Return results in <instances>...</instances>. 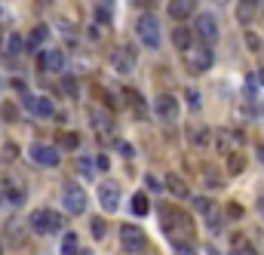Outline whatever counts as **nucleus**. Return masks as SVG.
<instances>
[{
	"instance_id": "1",
	"label": "nucleus",
	"mask_w": 264,
	"mask_h": 255,
	"mask_svg": "<svg viewBox=\"0 0 264 255\" xmlns=\"http://www.w3.org/2000/svg\"><path fill=\"white\" fill-rule=\"evenodd\" d=\"M160 222H163V231H166V237H169L172 246L191 243L197 237L194 218L187 215V212H181V209H175V206H163V218H160Z\"/></svg>"
},
{
	"instance_id": "2",
	"label": "nucleus",
	"mask_w": 264,
	"mask_h": 255,
	"mask_svg": "<svg viewBox=\"0 0 264 255\" xmlns=\"http://www.w3.org/2000/svg\"><path fill=\"white\" fill-rule=\"evenodd\" d=\"M135 37H138V43H144L147 49H160V43H163L160 22L150 16V13L138 16V19H135Z\"/></svg>"
},
{
	"instance_id": "3",
	"label": "nucleus",
	"mask_w": 264,
	"mask_h": 255,
	"mask_svg": "<svg viewBox=\"0 0 264 255\" xmlns=\"http://www.w3.org/2000/svg\"><path fill=\"white\" fill-rule=\"evenodd\" d=\"M181 56H184V68L191 71V74H206V71L212 68V62H215L212 46H206V43H194V46H187Z\"/></svg>"
},
{
	"instance_id": "4",
	"label": "nucleus",
	"mask_w": 264,
	"mask_h": 255,
	"mask_svg": "<svg viewBox=\"0 0 264 255\" xmlns=\"http://www.w3.org/2000/svg\"><path fill=\"white\" fill-rule=\"evenodd\" d=\"M135 62H138V53H135V46H129V43H120V46H114V49L108 53V65H111L114 74H132Z\"/></svg>"
},
{
	"instance_id": "5",
	"label": "nucleus",
	"mask_w": 264,
	"mask_h": 255,
	"mask_svg": "<svg viewBox=\"0 0 264 255\" xmlns=\"http://www.w3.org/2000/svg\"><path fill=\"white\" fill-rule=\"evenodd\" d=\"M62 222H65V218L59 212H52V209H34L31 212L34 234H56V231H62Z\"/></svg>"
},
{
	"instance_id": "6",
	"label": "nucleus",
	"mask_w": 264,
	"mask_h": 255,
	"mask_svg": "<svg viewBox=\"0 0 264 255\" xmlns=\"http://www.w3.org/2000/svg\"><path fill=\"white\" fill-rule=\"evenodd\" d=\"M62 206H65V212L68 215H83L86 212V206H89V200H86V191L80 188V185H65V191H62Z\"/></svg>"
},
{
	"instance_id": "7",
	"label": "nucleus",
	"mask_w": 264,
	"mask_h": 255,
	"mask_svg": "<svg viewBox=\"0 0 264 255\" xmlns=\"http://www.w3.org/2000/svg\"><path fill=\"white\" fill-rule=\"evenodd\" d=\"M120 246H123V252H129V255H138V252H144V246H147V234H144L138 225H120Z\"/></svg>"
},
{
	"instance_id": "8",
	"label": "nucleus",
	"mask_w": 264,
	"mask_h": 255,
	"mask_svg": "<svg viewBox=\"0 0 264 255\" xmlns=\"http://www.w3.org/2000/svg\"><path fill=\"white\" fill-rule=\"evenodd\" d=\"M194 31L200 34V40H203L206 46L218 43V19H215L212 13H200V16L194 19Z\"/></svg>"
},
{
	"instance_id": "9",
	"label": "nucleus",
	"mask_w": 264,
	"mask_h": 255,
	"mask_svg": "<svg viewBox=\"0 0 264 255\" xmlns=\"http://www.w3.org/2000/svg\"><path fill=\"white\" fill-rule=\"evenodd\" d=\"M31 160L37 163V166H46V169H56L59 166V148H52V144H43V141H37V144H31Z\"/></svg>"
},
{
	"instance_id": "10",
	"label": "nucleus",
	"mask_w": 264,
	"mask_h": 255,
	"mask_svg": "<svg viewBox=\"0 0 264 255\" xmlns=\"http://www.w3.org/2000/svg\"><path fill=\"white\" fill-rule=\"evenodd\" d=\"M95 194H98V203H101L104 212H117L120 209V188L114 185V181H101V185L95 188Z\"/></svg>"
},
{
	"instance_id": "11",
	"label": "nucleus",
	"mask_w": 264,
	"mask_h": 255,
	"mask_svg": "<svg viewBox=\"0 0 264 255\" xmlns=\"http://www.w3.org/2000/svg\"><path fill=\"white\" fill-rule=\"evenodd\" d=\"M154 114H157L163 123H175V120H178V98L169 95V92L157 95V101H154Z\"/></svg>"
},
{
	"instance_id": "12",
	"label": "nucleus",
	"mask_w": 264,
	"mask_h": 255,
	"mask_svg": "<svg viewBox=\"0 0 264 255\" xmlns=\"http://www.w3.org/2000/svg\"><path fill=\"white\" fill-rule=\"evenodd\" d=\"M22 105L28 108V111H31L34 117H52V114H56V108H52V101H49L46 95H31V92H22Z\"/></svg>"
},
{
	"instance_id": "13",
	"label": "nucleus",
	"mask_w": 264,
	"mask_h": 255,
	"mask_svg": "<svg viewBox=\"0 0 264 255\" xmlns=\"http://www.w3.org/2000/svg\"><path fill=\"white\" fill-rule=\"evenodd\" d=\"M40 68H46L49 74H62L65 71V53L62 49H43L40 53Z\"/></svg>"
},
{
	"instance_id": "14",
	"label": "nucleus",
	"mask_w": 264,
	"mask_h": 255,
	"mask_svg": "<svg viewBox=\"0 0 264 255\" xmlns=\"http://www.w3.org/2000/svg\"><path fill=\"white\" fill-rule=\"evenodd\" d=\"M187 141H191L194 148H206V144L212 141V129L203 126V123H191L187 126Z\"/></svg>"
},
{
	"instance_id": "15",
	"label": "nucleus",
	"mask_w": 264,
	"mask_h": 255,
	"mask_svg": "<svg viewBox=\"0 0 264 255\" xmlns=\"http://www.w3.org/2000/svg\"><path fill=\"white\" fill-rule=\"evenodd\" d=\"M89 123H92V129H95L98 135H108L111 129H114V117L104 114L101 108H92V111H89Z\"/></svg>"
},
{
	"instance_id": "16",
	"label": "nucleus",
	"mask_w": 264,
	"mask_h": 255,
	"mask_svg": "<svg viewBox=\"0 0 264 255\" xmlns=\"http://www.w3.org/2000/svg\"><path fill=\"white\" fill-rule=\"evenodd\" d=\"M197 10V0H169V19H191Z\"/></svg>"
},
{
	"instance_id": "17",
	"label": "nucleus",
	"mask_w": 264,
	"mask_h": 255,
	"mask_svg": "<svg viewBox=\"0 0 264 255\" xmlns=\"http://www.w3.org/2000/svg\"><path fill=\"white\" fill-rule=\"evenodd\" d=\"M163 185H166V191H169L172 197H178V200H187V197H191V188H187V185H184V178H178L175 172L166 175Z\"/></svg>"
},
{
	"instance_id": "18",
	"label": "nucleus",
	"mask_w": 264,
	"mask_h": 255,
	"mask_svg": "<svg viewBox=\"0 0 264 255\" xmlns=\"http://www.w3.org/2000/svg\"><path fill=\"white\" fill-rule=\"evenodd\" d=\"M123 92V101L132 108V114L138 117V120H144V114H147V105H144V98L135 92V89H120Z\"/></svg>"
},
{
	"instance_id": "19",
	"label": "nucleus",
	"mask_w": 264,
	"mask_h": 255,
	"mask_svg": "<svg viewBox=\"0 0 264 255\" xmlns=\"http://www.w3.org/2000/svg\"><path fill=\"white\" fill-rule=\"evenodd\" d=\"M258 4H261V0H240V4H237V22L249 25L258 16Z\"/></svg>"
},
{
	"instance_id": "20",
	"label": "nucleus",
	"mask_w": 264,
	"mask_h": 255,
	"mask_svg": "<svg viewBox=\"0 0 264 255\" xmlns=\"http://www.w3.org/2000/svg\"><path fill=\"white\" fill-rule=\"evenodd\" d=\"M4 191H7V200H10V203H22V200H25V185H19L13 175L4 178Z\"/></svg>"
},
{
	"instance_id": "21",
	"label": "nucleus",
	"mask_w": 264,
	"mask_h": 255,
	"mask_svg": "<svg viewBox=\"0 0 264 255\" xmlns=\"http://www.w3.org/2000/svg\"><path fill=\"white\" fill-rule=\"evenodd\" d=\"M172 43H175V46H178V49L184 53L187 46H194V34H191V31H187L184 25H178V28L172 31Z\"/></svg>"
},
{
	"instance_id": "22",
	"label": "nucleus",
	"mask_w": 264,
	"mask_h": 255,
	"mask_svg": "<svg viewBox=\"0 0 264 255\" xmlns=\"http://www.w3.org/2000/svg\"><path fill=\"white\" fill-rule=\"evenodd\" d=\"M46 37H49V31H46V25H37L31 34H28V49H40L43 43H46Z\"/></svg>"
},
{
	"instance_id": "23",
	"label": "nucleus",
	"mask_w": 264,
	"mask_h": 255,
	"mask_svg": "<svg viewBox=\"0 0 264 255\" xmlns=\"http://www.w3.org/2000/svg\"><path fill=\"white\" fill-rule=\"evenodd\" d=\"M218 151L221 154H231V148H234V138H240V135H234V132H228V129H218Z\"/></svg>"
},
{
	"instance_id": "24",
	"label": "nucleus",
	"mask_w": 264,
	"mask_h": 255,
	"mask_svg": "<svg viewBox=\"0 0 264 255\" xmlns=\"http://www.w3.org/2000/svg\"><path fill=\"white\" fill-rule=\"evenodd\" d=\"M243 169H246V157H243L240 151H231V154H228V172H231V175H240Z\"/></svg>"
},
{
	"instance_id": "25",
	"label": "nucleus",
	"mask_w": 264,
	"mask_h": 255,
	"mask_svg": "<svg viewBox=\"0 0 264 255\" xmlns=\"http://www.w3.org/2000/svg\"><path fill=\"white\" fill-rule=\"evenodd\" d=\"M62 255H80L77 234H65V240H62Z\"/></svg>"
},
{
	"instance_id": "26",
	"label": "nucleus",
	"mask_w": 264,
	"mask_h": 255,
	"mask_svg": "<svg viewBox=\"0 0 264 255\" xmlns=\"http://www.w3.org/2000/svg\"><path fill=\"white\" fill-rule=\"evenodd\" d=\"M28 46V40H22V34H10V43H7V56H19Z\"/></svg>"
},
{
	"instance_id": "27",
	"label": "nucleus",
	"mask_w": 264,
	"mask_h": 255,
	"mask_svg": "<svg viewBox=\"0 0 264 255\" xmlns=\"http://www.w3.org/2000/svg\"><path fill=\"white\" fill-rule=\"evenodd\" d=\"M194 209H197L200 215H206V218H209V215H212V212H215L218 206H215V203H212L209 197H197V200H194Z\"/></svg>"
},
{
	"instance_id": "28",
	"label": "nucleus",
	"mask_w": 264,
	"mask_h": 255,
	"mask_svg": "<svg viewBox=\"0 0 264 255\" xmlns=\"http://www.w3.org/2000/svg\"><path fill=\"white\" fill-rule=\"evenodd\" d=\"M59 141H62V148H68V151L80 148V135H77V132H62V135H59Z\"/></svg>"
},
{
	"instance_id": "29",
	"label": "nucleus",
	"mask_w": 264,
	"mask_h": 255,
	"mask_svg": "<svg viewBox=\"0 0 264 255\" xmlns=\"http://www.w3.org/2000/svg\"><path fill=\"white\" fill-rule=\"evenodd\" d=\"M147 209H150L147 197H144V194H135V197H132V212H135V215H147Z\"/></svg>"
},
{
	"instance_id": "30",
	"label": "nucleus",
	"mask_w": 264,
	"mask_h": 255,
	"mask_svg": "<svg viewBox=\"0 0 264 255\" xmlns=\"http://www.w3.org/2000/svg\"><path fill=\"white\" fill-rule=\"evenodd\" d=\"M89 234H92L95 240H104V234H108V225L101 222V218H92V222H89Z\"/></svg>"
},
{
	"instance_id": "31",
	"label": "nucleus",
	"mask_w": 264,
	"mask_h": 255,
	"mask_svg": "<svg viewBox=\"0 0 264 255\" xmlns=\"http://www.w3.org/2000/svg\"><path fill=\"white\" fill-rule=\"evenodd\" d=\"M62 89H65L68 98H77V95H80V92H77V80H74V77H65V80H62Z\"/></svg>"
},
{
	"instance_id": "32",
	"label": "nucleus",
	"mask_w": 264,
	"mask_h": 255,
	"mask_svg": "<svg viewBox=\"0 0 264 255\" xmlns=\"http://www.w3.org/2000/svg\"><path fill=\"white\" fill-rule=\"evenodd\" d=\"M92 163H95V160H89V157H80V160H77V166H80V175H83V178H92V175H95Z\"/></svg>"
},
{
	"instance_id": "33",
	"label": "nucleus",
	"mask_w": 264,
	"mask_h": 255,
	"mask_svg": "<svg viewBox=\"0 0 264 255\" xmlns=\"http://www.w3.org/2000/svg\"><path fill=\"white\" fill-rule=\"evenodd\" d=\"M246 49L249 53H261V37H258V34L246 31Z\"/></svg>"
},
{
	"instance_id": "34",
	"label": "nucleus",
	"mask_w": 264,
	"mask_h": 255,
	"mask_svg": "<svg viewBox=\"0 0 264 255\" xmlns=\"http://www.w3.org/2000/svg\"><path fill=\"white\" fill-rule=\"evenodd\" d=\"M92 19H95V25L111 28V13H108V10H95V13H92Z\"/></svg>"
},
{
	"instance_id": "35",
	"label": "nucleus",
	"mask_w": 264,
	"mask_h": 255,
	"mask_svg": "<svg viewBox=\"0 0 264 255\" xmlns=\"http://www.w3.org/2000/svg\"><path fill=\"white\" fill-rule=\"evenodd\" d=\"M184 98H187V105H191V108H200V89H184Z\"/></svg>"
},
{
	"instance_id": "36",
	"label": "nucleus",
	"mask_w": 264,
	"mask_h": 255,
	"mask_svg": "<svg viewBox=\"0 0 264 255\" xmlns=\"http://www.w3.org/2000/svg\"><path fill=\"white\" fill-rule=\"evenodd\" d=\"M206 225H209V231H221V212H218V209L206 218Z\"/></svg>"
},
{
	"instance_id": "37",
	"label": "nucleus",
	"mask_w": 264,
	"mask_h": 255,
	"mask_svg": "<svg viewBox=\"0 0 264 255\" xmlns=\"http://www.w3.org/2000/svg\"><path fill=\"white\" fill-rule=\"evenodd\" d=\"M144 185H147L150 191H160V188H166V185H160V178H157V175H144Z\"/></svg>"
},
{
	"instance_id": "38",
	"label": "nucleus",
	"mask_w": 264,
	"mask_h": 255,
	"mask_svg": "<svg viewBox=\"0 0 264 255\" xmlns=\"http://www.w3.org/2000/svg\"><path fill=\"white\" fill-rule=\"evenodd\" d=\"M95 169H98V172H108V169H111V160H108L104 154H98V157H95Z\"/></svg>"
},
{
	"instance_id": "39",
	"label": "nucleus",
	"mask_w": 264,
	"mask_h": 255,
	"mask_svg": "<svg viewBox=\"0 0 264 255\" xmlns=\"http://www.w3.org/2000/svg\"><path fill=\"white\" fill-rule=\"evenodd\" d=\"M255 92H258V83H255V77H249L246 80V98H255Z\"/></svg>"
},
{
	"instance_id": "40",
	"label": "nucleus",
	"mask_w": 264,
	"mask_h": 255,
	"mask_svg": "<svg viewBox=\"0 0 264 255\" xmlns=\"http://www.w3.org/2000/svg\"><path fill=\"white\" fill-rule=\"evenodd\" d=\"M228 218H243V206L240 203H231L228 206Z\"/></svg>"
},
{
	"instance_id": "41",
	"label": "nucleus",
	"mask_w": 264,
	"mask_h": 255,
	"mask_svg": "<svg viewBox=\"0 0 264 255\" xmlns=\"http://www.w3.org/2000/svg\"><path fill=\"white\" fill-rule=\"evenodd\" d=\"M16 154H19V148H16V144H7V148H4V160H7V163H10Z\"/></svg>"
},
{
	"instance_id": "42",
	"label": "nucleus",
	"mask_w": 264,
	"mask_h": 255,
	"mask_svg": "<svg viewBox=\"0 0 264 255\" xmlns=\"http://www.w3.org/2000/svg\"><path fill=\"white\" fill-rule=\"evenodd\" d=\"M0 111H4V117H7V120H16V108H13V105H4Z\"/></svg>"
},
{
	"instance_id": "43",
	"label": "nucleus",
	"mask_w": 264,
	"mask_h": 255,
	"mask_svg": "<svg viewBox=\"0 0 264 255\" xmlns=\"http://www.w3.org/2000/svg\"><path fill=\"white\" fill-rule=\"evenodd\" d=\"M114 144H117V148H120V154H123V157H132V148H129L126 141H114Z\"/></svg>"
},
{
	"instance_id": "44",
	"label": "nucleus",
	"mask_w": 264,
	"mask_h": 255,
	"mask_svg": "<svg viewBox=\"0 0 264 255\" xmlns=\"http://www.w3.org/2000/svg\"><path fill=\"white\" fill-rule=\"evenodd\" d=\"M255 151H258V160H261V163H264V141H261V144H258V148H255Z\"/></svg>"
},
{
	"instance_id": "45",
	"label": "nucleus",
	"mask_w": 264,
	"mask_h": 255,
	"mask_svg": "<svg viewBox=\"0 0 264 255\" xmlns=\"http://www.w3.org/2000/svg\"><path fill=\"white\" fill-rule=\"evenodd\" d=\"M206 255H218V249H215V246H209V249H206Z\"/></svg>"
},
{
	"instance_id": "46",
	"label": "nucleus",
	"mask_w": 264,
	"mask_h": 255,
	"mask_svg": "<svg viewBox=\"0 0 264 255\" xmlns=\"http://www.w3.org/2000/svg\"><path fill=\"white\" fill-rule=\"evenodd\" d=\"M80 255H92V252H89V249H83V252H80Z\"/></svg>"
},
{
	"instance_id": "47",
	"label": "nucleus",
	"mask_w": 264,
	"mask_h": 255,
	"mask_svg": "<svg viewBox=\"0 0 264 255\" xmlns=\"http://www.w3.org/2000/svg\"><path fill=\"white\" fill-rule=\"evenodd\" d=\"M258 206H261V212H264V197H261V203H258Z\"/></svg>"
},
{
	"instance_id": "48",
	"label": "nucleus",
	"mask_w": 264,
	"mask_h": 255,
	"mask_svg": "<svg viewBox=\"0 0 264 255\" xmlns=\"http://www.w3.org/2000/svg\"><path fill=\"white\" fill-rule=\"evenodd\" d=\"M0 255H4V246H0Z\"/></svg>"
},
{
	"instance_id": "49",
	"label": "nucleus",
	"mask_w": 264,
	"mask_h": 255,
	"mask_svg": "<svg viewBox=\"0 0 264 255\" xmlns=\"http://www.w3.org/2000/svg\"><path fill=\"white\" fill-rule=\"evenodd\" d=\"M218 4H224V0H218Z\"/></svg>"
},
{
	"instance_id": "50",
	"label": "nucleus",
	"mask_w": 264,
	"mask_h": 255,
	"mask_svg": "<svg viewBox=\"0 0 264 255\" xmlns=\"http://www.w3.org/2000/svg\"><path fill=\"white\" fill-rule=\"evenodd\" d=\"M104 4H108V0H104Z\"/></svg>"
}]
</instances>
